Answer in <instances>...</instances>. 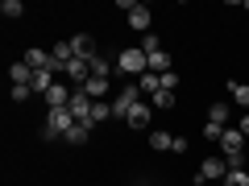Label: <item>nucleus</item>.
Masks as SVG:
<instances>
[{
  "mask_svg": "<svg viewBox=\"0 0 249 186\" xmlns=\"http://www.w3.org/2000/svg\"><path fill=\"white\" fill-rule=\"evenodd\" d=\"M150 108H154V112H166V108H175V91H158V95H150Z\"/></svg>",
  "mask_w": 249,
  "mask_h": 186,
  "instance_id": "22",
  "label": "nucleus"
},
{
  "mask_svg": "<svg viewBox=\"0 0 249 186\" xmlns=\"http://www.w3.org/2000/svg\"><path fill=\"white\" fill-rule=\"evenodd\" d=\"M91 124H104V120H112V99H100V104H91V116H88Z\"/></svg>",
  "mask_w": 249,
  "mask_h": 186,
  "instance_id": "19",
  "label": "nucleus"
},
{
  "mask_svg": "<svg viewBox=\"0 0 249 186\" xmlns=\"http://www.w3.org/2000/svg\"><path fill=\"white\" fill-rule=\"evenodd\" d=\"M224 174H229V161H224V157H204V166H199V174L191 178V182L204 186V182H212V178H220V182H224Z\"/></svg>",
  "mask_w": 249,
  "mask_h": 186,
  "instance_id": "3",
  "label": "nucleus"
},
{
  "mask_svg": "<svg viewBox=\"0 0 249 186\" xmlns=\"http://www.w3.org/2000/svg\"><path fill=\"white\" fill-rule=\"evenodd\" d=\"M137 87H142V95H158V91H162V75H154V71H145L142 79H137Z\"/></svg>",
  "mask_w": 249,
  "mask_h": 186,
  "instance_id": "16",
  "label": "nucleus"
},
{
  "mask_svg": "<svg viewBox=\"0 0 249 186\" xmlns=\"http://www.w3.org/2000/svg\"><path fill=\"white\" fill-rule=\"evenodd\" d=\"M150 21H154V13L145 9V4H137V9L129 13V25H133L137 33H150Z\"/></svg>",
  "mask_w": 249,
  "mask_h": 186,
  "instance_id": "12",
  "label": "nucleus"
},
{
  "mask_svg": "<svg viewBox=\"0 0 249 186\" xmlns=\"http://www.w3.org/2000/svg\"><path fill=\"white\" fill-rule=\"evenodd\" d=\"M245 13H249V0H245Z\"/></svg>",
  "mask_w": 249,
  "mask_h": 186,
  "instance_id": "31",
  "label": "nucleus"
},
{
  "mask_svg": "<svg viewBox=\"0 0 249 186\" xmlns=\"http://www.w3.org/2000/svg\"><path fill=\"white\" fill-rule=\"evenodd\" d=\"M245 153H249V145H245Z\"/></svg>",
  "mask_w": 249,
  "mask_h": 186,
  "instance_id": "32",
  "label": "nucleus"
},
{
  "mask_svg": "<svg viewBox=\"0 0 249 186\" xmlns=\"http://www.w3.org/2000/svg\"><path fill=\"white\" fill-rule=\"evenodd\" d=\"M142 50H145V54L162 50V37H158V33H145V37H142Z\"/></svg>",
  "mask_w": 249,
  "mask_h": 186,
  "instance_id": "27",
  "label": "nucleus"
},
{
  "mask_svg": "<svg viewBox=\"0 0 249 186\" xmlns=\"http://www.w3.org/2000/svg\"><path fill=\"white\" fill-rule=\"evenodd\" d=\"M21 62H25L29 71H54V62H50V50H42V46H29Z\"/></svg>",
  "mask_w": 249,
  "mask_h": 186,
  "instance_id": "8",
  "label": "nucleus"
},
{
  "mask_svg": "<svg viewBox=\"0 0 249 186\" xmlns=\"http://www.w3.org/2000/svg\"><path fill=\"white\" fill-rule=\"evenodd\" d=\"M229 95L237 108H249V83H229Z\"/></svg>",
  "mask_w": 249,
  "mask_h": 186,
  "instance_id": "21",
  "label": "nucleus"
},
{
  "mask_svg": "<svg viewBox=\"0 0 249 186\" xmlns=\"http://www.w3.org/2000/svg\"><path fill=\"white\" fill-rule=\"evenodd\" d=\"M224 186H249V174L245 170H229L224 174Z\"/></svg>",
  "mask_w": 249,
  "mask_h": 186,
  "instance_id": "25",
  "label": "nucleus"
},
{
  "mask_svg": "<svg viewBox=\"0 0 249 186\" xmlns=\"http://www.w3.org/2000/svg\"><path fill=\"white\" fill-rule=\"evenodd\" d=\"M0 13H4L9 21H17L21 13H25V4H21V0H4V4H0Z\"/></svg>",
  "mask_w": 249,
  "mask_h": 186,
  "instance_id": "24",
  "label": "nucleus"
},
{
  "mask_svg": "<svg viewBox=\"0 0 249 186\" xmlns=\"http://www.w3.org/2000/svg\"><path fill=\"white\" fill-rule=\"evenodd\" d=\"M175 87H178V75L166 71V75H162V91H175Z\"/></svg>",
  "mask_w": 249,
  "mask_h": 186,
  "instance_id": "28",
  "label": "nucleus"
},
{
  "mask_svg": "<svg viewBox=\"0 0 249 186\" xmlns=\"http://www.w3.org/2000/svg\"><path fill=\"white\" fill-rule=\"evenodd\" d=\"M29 95H34V87H13V99H17V104H25Z\"/></svg>",
  "mask_w": 249,
  "mask_h": 186,
  "instance_id": "29",
  "label": "nucleus"
},
{
  "mask_svg": "<svg viewBox=\"0 0 249 186\" xmlns=\"http://www.w3.org/2000/svg\"><path fill=\"white\" fill-rule=\"evenodd\" d=\"M208 120L220 124V128H229V120H232V104H212V108H208Z\"/></svg>",
  "mask_w": 249,
  "mask_h": 186,
  "instance_id": "14",
  "label": "nucleus"
},
{
  "mask_svg": "<svg viewBox=\"0 0 249 186\" xmlns=\"http://www.w3.org/2000/svg\"><path fill=\"white\" fill-rule=\"evenodd\" d=\"M108 71H112V62H108L104 54H96V58H91V75H96V79H108Z\"/></svg>",
  "mask_w": 249,
  "mask_h": 186,
  "instance_id": "23",
  "label": "nucleus"
},
{
  "mask_svg": "<svg viewBox=\"0 0 249 186\" xmlns=\"http://www.w3.org/2000/svg\"><path fill=\"white\" fill-rule=\"evenodd\" d=\"M145 58H150V71L154 75H166L170 71V54L166 50H154V54H145Z\"/></svg>",
  "mask_w": 249,
  "mask_h": 186,
  "instance_id": "20",
  "label": "nucleus"
},
{
  "mask_svg": "<svg viewBox=\"0 0 249 186\" xmlns=\"http://www.w3.org/2000/svg\"><path fill=\"white\" fill-rule=\"evenodd\" d=\"M150 149H158V153H175V137L158 128V133H150Z\"/></svg>",
  "mask_w": 249,
  "mask_h": 186,
  "instance_id": "18",
  "label": "nucleus"
},
{
  "mask_svg": "<svg viewBox=\"0 0 249 186\" xmlns=\"http://www.w3.org/2000/svg\"><path fill=\"white\" fill-rule=\"evenodd\" d=\"M71 46H75V54H79V58H96V42H91V33H75Z\"/></svg>",
  "mask_w": 249,
  "mask_h": 186,
  "instance_id": "13",
  "label": "nucleus"
},
{
  "mask_svg": "<svg viewBox=\"0 0 249 186\" xmlns=\"http://www.w3.org/2000/svg\"><path fill=\"white\" fill-rule=\"evenodd\" d=\"M9 83L13 87H29V83H34V71H29L25 62H13L9 66Z\"/></svg>",
  "mask_w": 249,
  "mask_h": 186,
  "instance_id": "11",
  "label": "nucleus"
},
{
  "mask_svg": "<svg viewBox=\"0 0 249 186\" xmlns=\"http://www.w3.org/2000/svg\"><path fill=\"white\" fill-rule=\"evenodd\" d=\"M245 145H249V137L241 133V128H224V137H220V149H224V157H237V153H245Z\"/></svg>",
  "mask_w": 249,
  "mask_h": 186,
  "instance_id": "5",
  "label": "nucleus"
},
{
  "mask_svg": "<svg viewBox=\"0 0 249 186\" xmlns=\"http://www.w3.org/2000/svg\"><path fill=\"white\" fill-rule=\"evenodd\" d=\"M116 71H121V75H137V79H142V75L150 71L145 50H142V46H124V50L116 54Z\"/></svg>",
  "mask_w": 249,
  "mask_h": 186,
  "instance_id": "1",
  "label": "nucleus"
},
{
  "mask_svg": "<svg viewBox=\"0 0 249 186\" xmlns=\"http://www.w3.org/2000/svg\"><path fill=\"white\" fill-rule=\"evenodd\" d=\"M83 91H88V95L100 104V99H108V79H96V75H91V79L83 83Z\"/></svg>",
  "mask_w": 249,
  "mask_h": 186,
  "instance_id": "17",
  "label": "nucleus"
},
{
  "mask_svg": "<svg viewBox=\"0 0 249 186\" xmlns=\"http://www.w3.org/2000/svg\"><path fill=\"white\" fill-rule=\"evenodd\" d=\"M237 128H241V133L249 137V116H241V124H237Z\"/></svg>",
  "mask_w": 249,
  "mask_h": 186,
  "instance_id": "30",
  "label": "nucleus"
},
{
  "mask_svg": "<svg viewBox=\"0 0 249 186\" xmlns=\"http://www.w3.org/2000/svg\"><path fill=\"white\" fill-rule=\"evenodd\" d=\"M91 128H96L91 120H79V124L71 128V133L62 137V141H67V145H88V141H91Z\"/></svg>",
  "mask_w": 249,
  "mask_h": 186,
  "instance_id": "10",
  "label": "nucleus"
},
{
  "mask_svg": "<svg viewBox=\"0 0 249 186\" xmlns=\"http://www.w3.org/2000/svg\"><path fill=\"white\" fill-rule=\"evenodd\" d=\"M75 58V46L71 42H54L50 46V62H54V71H67V62Z\"/></svg>",
  "mask_w": 249,
  "mask_h": 186,
  "instance_id": "9",
  "label": "nucleus"
},
{
  "mask_svg": "<svg viewBox=\"0 0 249 186\" xmlns=\"http://www.w3.org/2000/svg\"><path fill=\"white\" fill-rule=\"evenodd\" d=\"M91 104H96V99H91L83 87H75V95H71V104H67V112H71L75 120H88V116H91Z\"/></svg>",
  "mask_w": 249,
  "mask_h": 186,
  "instance_id": "7",
  "label": "nucleus"
},
{
  "mask_svg": "<svg viewBox=\"0 0 249 186\" xmlns=\"http://www.w3.org/2000/svg\"><path fill=\"white\" fill-rule=\"evenodd\" d=\"M150 120H154V108L145 104V99H142V104H133V108H129V116H124V124H129V128H137V133H142V128H150Z\"/></svg>",
  "mask_w": 249,
  "mask_h": 186,
  "instance_id": "6",
  "label": "nucleus"
},
{
  "mask_svg": "<svg viewBox=\"0 0 249 186\" xmlns=\"http://www.w3.org/2000/svg\"><path fill=\"white\" fill-rule=\"evenodd\" d=\"M220 137H224V128H220V124L204 120V141H216V145H220Z\"/></svg>",
  "mask_w": 249,
  "mask_h": 186,
  "instance_id": "26",
  "label": "nucleus"
},
{
  "mask_svg": "<svg viewBox=\"0 0 249 186\" xmlns=\"http://www.w3.org/2000/svg\"><path fill=\"white\" fill-rule=\"evenodd\" d=\"M142 99H145V95H142V87H137V83H124V87L112 95V116H116V120H124V116H129V108L142 104Z\"/></svg>",
  "mask_w": 249,
  "mask_h": 186,
  "instance_id": "2",
  "label": "nucleus"
},
{
  "mask_svg": "<svg viewBox=\"0 0 249 186\" xmlns=\"http://www.w3.org/2000/svg\"><path fill=\"white\" fill-rule=\"evenodd\" d=\"M54 83H58V79H54V71H34V83H29V87H34V95H46Z\"/></svg>",
  "mask_w": 249,
  "mask_h": 186,
  "instance_id": "15",
  "label": "nucleus"
},
{
  "mask_svg": "<svg viewBox=\"0 0 249 186\" xmlns=\"http://www.w3.org/2000/svg\"><path fill=\"white\" fill-rule=\"evenodd\" d=\"M71 95H75L71 83H54V87L42 95V104H46V112H54V108H67V104H71Z\"/></svg>",
  "mask_w": 249,
  "mask_h": 186,
  "instance_id": "4",
  "label": "nucleus"
}]
</instances>
